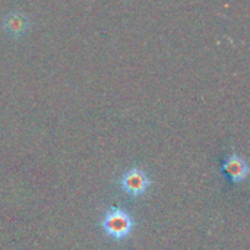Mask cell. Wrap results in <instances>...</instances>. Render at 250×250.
I'll list each match as a JSON object with an SVG mask.
<instances>
[{"label":"cell","mask_w":250,"mask_h":250,"mask_svg":"<svg viewBox=\"0 0 250 250\" xmlns=\"http://www.w3.org/2000/svg\"><path fill=\"white\" fill-rule=\"evenodd\" d=\"M100 226L105 233V236H108L116 242H122L132 234L135 229V220L126 209L119 207H111L104 214Z\"/></svg>","instance_id":"cell-1"},{"label":"cell","mask_w":250,"mask_h":250,"mask_svg":"<svg viewBox=\"0 0 250 250\" xmlns=\"http://www.w3.org/2000/svg\"><path fill=\"white\" fill-rule=\"evenodd\" d=\"M119 185H120V189L126 195H129L132 198H138L148 192V189L151 186V179L146 174V171H144L142 168L132 167L122 174Z\"/></svg>","instance_id":"cell-2"},{"label":"cell","mask_w":250,"mask_h":250,"mask_svg":"<svg viewBox=\"0 0 250 250\" xmlns=\"http://www.w3.org/2000/svg\"><path fill=\"white\" fill-rule=\"evenodd\" d=\"M223 171L233 183H240L248 177L249 167H248V163L240 155L231 154L226 160V163L223 166Z\"/></svg>","instance_id":"cell-3"},{"label":"cell","mask_w":250,"mask_h":250,"mask_svg":"<svg viewBox=\"0 0 250 250\" xmlns=\"http://www.w3.org/2000/svg\"><path fill=\"white\" fill-rule=\"evenodd\" d=\"M31 23L28 21V18L21 13V12H10L4 16L3 21V28L7 34H10L12 37H22L23 34L28 32Z\"/></svg>","instance_id":"cell-4"}]
</instances>
